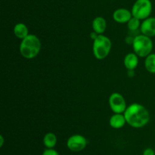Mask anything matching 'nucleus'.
Here are the masks:
<instances>
[{
  "instance_id": "2",
  "label": "nucleus",
  "mask_w": 155,
  "mask_h": 155,
  "mask_svg": "<svg viewBox=\"0 0 155 155\" xmlns=\"http://www.w3.org/2000/svg\"><path fill=\"white\" fill-rule=\"evenodd\" d=\"M42 43L39 37L34 34H29L21 39L19 50L21 55L26 59H33L40 52Z\"/></svg>"
},
{
  "instance_id": "15",
  "label": "nucleus",
  "mask_w": 155,
  "mask_h": 155,
  "mask_svg": "<svg viewBox=\"0 0 155 155\" xmlns=\"http://www.w3.org/2000/svg\"><path fill=\"white\" fill-rule=\"evenodd\" d=\"M145 68L151 74H155V54L151 53L145 58Z\"/></svg>"
},
{
  "instance_id": "13",
  "label": "nucleus",
  "mask_w": 155,
  "mask_h": 155,
  "mask_svg": "<svg viewBox=\"0 0 155 155\" xmlns=\"http://www.w3.org/2000/svg\"><path fill=\"white\" fill-rule=\"evenodd\" d=\"M14 34L17 38L20 39H23L28 36L29 33L28 28L24 23H18L14 27Z\"/></svg>"
},
{
  "instance_id": "1",
  "label": "nucleus",
  "mask_w": 155,
  "mask_h": 155,
  "mask_svg": "<svg viewBox=\"0 0 155 155\" xmlns=\"http://www.w3.org/2000/svg\"><path fill=\"white\" fill-rule=\"evenodd\" d=\"M124 116L127 124L133 128H142L149 123L151 115L148 109L144 105L133 103L127 106Z\"/></svg>"
},
{
  "instance_id": "12",
  "label": "nucleus",
  "mask_w": 155,
  "mask_h": 155,
  "mask_svg": "<svg viewBox=\"0 0 155 155\" xmlns=\"http://www.w3.org/2000/svg\"><path fill=\"white\" fill-rule=\"evenodd\" d=\"M124 67L127 70H135L139 65V56L136 53H129L124 60Z\"/></svg>"
},
{
  "instance_id": "19",
  "label": "nucleus",
  "mask_w": 155,
  "mask_h": 155,
  "mask_svg": "<svg viewBox=\"0 0 155 155\" xmlns=\"http://www.w3.org/2000/svg\"><path fill=\"white\" fill-rule=\"evenodd\" d=\"M4 137H3L2 135H1V136H0V147H1V148H2L3 145H4Z\"/></svg>"
},
{
  "instance_id": "3",
  "label": "nucleus",
  "mask_w": 155,
  "mask_h": 155,
  "mask_svg": "<svg viewBox=\"0 0 155 155\" xmlns=\"http://www.w3.org/2000/svg\"><path fill=\"white\" fill-rule=\"evenodd\" d=\"M111 47L112 43L110 39L104 35L100 34L93 40L92 52L95 58L103 60L110 54Z\"/></svg>"
},
{
  "instance_id": "16",
  "label": "nucleus",
  "mask_w": 155,
  "mask_h": 155,
  "mask_svg": "<svg viewBox=\"0 0 155 155\" xmlns=\"http://www.w3.org/2000/svg\"><path fill=\"white\" fill-rule=\"evenodd\" d=\"M141 24H142L141 20L133 16L130 18V21L127 22V26H128L129 30H131V31H135V30H137L138 29L140 28Z\"/></svg>"
},
{
  "instance_id": "10",
  "label": "nucleus",
  "mask_w": 155,
  "mask_h": 155,
  "mask_svg": "<svg viewBox=\"0 0 155 155\" xmlns=\"http://www.w3.org/2000/svg\"><path fill=\"white\" fill-rule=\"evenodd\" d=\"M127 124L124 114H114L109 119V124L110 127L115 130L123 128Z\"/></svg>"
},
{
  "instance_id": "4",
  "label": "nucleus",
  "mask_w": 155,
  "mask_h": 155,
  "mask_svg": "<svg viewBox=\"0 0 155 155\" xmlns=\"http://www.w3.org/2000/svg\"><path fill=\"white\" fill-rule=\"evenodd\" d=\"M133 51L139 58H146L149 55L153 50V42L151 37L141 34L133 38Z\"/></svg>"
},
{
  "instance_id": "14",
  "label": "nucleus",
  "mask_w": 155,
  "mask_h": 155,
  "mask_svg": "<svg viewBox=\"0 0 155 155\" xmlns=\"http://www.w3.org/2000/svg\"><path fill=\"white\" fill-rule=\"evenodd\" d=\"M57 136L53 133H48L43 137V145L46 148H54L57 144Z\"/></svg>"
},
{
  "instance_id": "6",
  "label": "nucleus",
  "mask_w": 155,
  "mask_h": 155,
  "mask_svg": "<svg viewBox=\"0 0 155 155\" xmlns=\"http://www.w3.org/2000/svg\"><path fill=\"white\" fill-rule=\"evenodd\" d=\"M108 104L110 108L115 114H124L127 107L125 98L119 92H114L110 95Z\"/></svg>"
},
{
  "instance_id": "5",
  "label": "nucleus",
  "mask_w": 155,
  "mask_h": 155,
  "mask_svg": "<svg viewBox=\"0 0 155 155\" xmlns=\"http://www.w3.org/2000/svg\"><path fill=\"white\" fill-rule=\"evenodd\" d=\"M133 16L143 21L149 18L152 12V4L150 0H136L132 8Z\"/></svg>"
},
{
  "instance_id": "8",
  "label": "nucleus",
  "mask_w": 155,
  "mask_h": 155,
  "mask_svg": "<svg viewBox=\"0 0 155 155\" xmlns=\"http://www.w3.org/2000/svg\"><path fill=\"white\" fill-rule=\"evenodd\" d=\"M140 30L142 34L145 35L148 37L155 36V18L149 17L143 20L140 26Z\"/></svg>"
},
{
  "instance_id": "18",
  "label": "nucleus",
  "mask_w": 155,
  "mask_h": 155,
  "mask_svg": "<svg viewBox=\"0 0 155 155\" xmlns=\"http://www.w3.org/2000/svg\"><path fill=\"white\" fill-rule=\"evenodd\" d=\"M142 155H155V151H154V149H152V148H146V149L144 150Z\"/></svg>"
},
{
  "instance_id": "9",
  "label": "nucleus",
  "mask_w": 155,
  "mask_h": 155,
  "mask_svg": "<svg viewBox=\"0 0 155 155\" xmlns=\"http://www.w3.org/2000/svg\"><path fill=\"white\" fill-rule=\"evenodd\" d=\"M133 17L131 11L127 8H118L115 10L113 13V19L119 24H126Z\"/></svg>"
},
{
  "instance_id": "7",
  "label": "nucleus",
  "mask_w": 155,
  "mask_h": 155,
  "mask_svg": "<svg viewBox=\"0 0 155 155\" xmlns=\"http://www.w3.org/2000/svg\"><path fill=\"white\" fill-rule=\"evenodd\" d=\"M87 145L86 137L80 134H75L70 136L67 141V146L68 149L73 152H80L85 149Z\"/></svg>"
},
{
  "instance_id": "11",
  "label": "nucleus",
  "mask_w": 155,
  "mask_h": 155,
  "mask_svg": "<svg viewBox=\"0 0 155 155\" xmlns=\"http://www.w3.org/2000/svg\"><path fill=\"white\" fill-rule=\"evenodd\" d=\"M92 30L98 35L103 34L107 28V22L103 17H96L94 18L92 23Z\"/></svg>"
},
{
  "instance_id": "17",
  "label": "nucleus",
  "mask_w": 155,
  "mask_h": 155,
  "mask_svg": "<svg viewBox=\"0 0 155 155\" xmlns=\"http://www.w3.org/2000/svg\"><path fill=\"white\" fill-rule=\"evenodd\" d=\"M42 155H60L59 153L54 148H46L45 151H43Z\"/></svg>"
}]
</instances>
